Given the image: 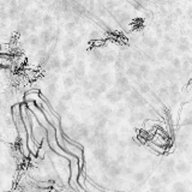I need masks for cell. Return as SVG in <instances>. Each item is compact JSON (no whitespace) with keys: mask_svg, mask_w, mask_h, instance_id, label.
<instances>
[{"mask_svg":"<svg viewBox=\"0 0 192 192\" xmlns=\"http://www.w3.org/2000/svg\"><path fill=\"white\" fill-rule=\"evenodd\" d=\"M12 118H13V121H15L19 138L22 142V153L25 156H28L29 151H30L28 148V132H27V127H25V124H24V120L22 118V112H21L19 105H16L15 107L12 108Z\"/></svg>","mask_w":192,"mask_h":192,"instance_id":"6da1fadb","label":"cell"},{"mask_svg":"<svg viewBox=\"0 0 192 192\" xmlns=\"http://www.w3.org/2000/svg\"><path fill=\"white\" fill-rule=\"evenodd\" d=\"M189 47H190V43H189V41L186 38L179 40V42H178V49H180L181 52H185V51L189 49Z\"/></svg>","mask_w":192,"mask_h":192,"instance_id":"7a4b0ae2","label":"cell"},{"mask_svg":"<svg viewBox=\"0 0 192 192\" xmlns=\"http://www.w3.org/2000/svg\"><path fill=\"white\" fill-rule=\"evenodd\" d=\"M175 168H177V170H179V173H186L190 170V167L186 163H179Z\"/></svg>","mask_w":192,"mask_h":192,"instance_id":"3957f363","label":"cell"},{"mask_svg":"<svg viewBox=\"0 0 192 192\" xmlns=\"http://www.w3.org/2000/svg\"><path fill=\"white\" fill-rule=\"evenodd\" d=\"M135 179L137 180V183H142L144 179H145V174L143 172H138L136 175H135Z\"/></svg>","mask_w":192,"mask_h":192,"instance_id":"277c9868","label":"cell"},{"mask_svg":"<svg viewBox=\"0 0 192 192\" xmlns=\"http://www.w3.org/2000/svg\"><path fill=\"white\" fill-rule=\"evenodd\" d=\"M139 89H140V91L142 92H148L150 90V88H149L148 84H145V83H142V84L139 85Z\"/></svg>","mask_w":192,"mask_h":192,"instance_id":"5b68a950","label":"cell"},{"mask_svg":"<svg viewBox=\"0 0 192 192\" xmlns=\"http://www.w3.org/2000/svg\"><path fill=\"white\" fill-rule=\"evenodd\" d=\"M160 183H161V179L157 177L151 178V180H150V184L151 185H160Z\"/></svg>","mask_w":192,"mask_h":192,"instance_id":"8992f818","label":"cell"},{"mask_svg":"<svg viewBox=\"0 0 192 192\" xmlns=\"http://www.w3.org/2000/svg\"><path fill=\"white\" fill-rule=\"evenodd\" d=\"M174 190H180V191H183V190H185V187L183 186L181 184H175L174 185Z\"/></svg>","mask_w":192,"mask_h":192,"instance_id":"52a82bcc","label":"cell"}]
</instances>
